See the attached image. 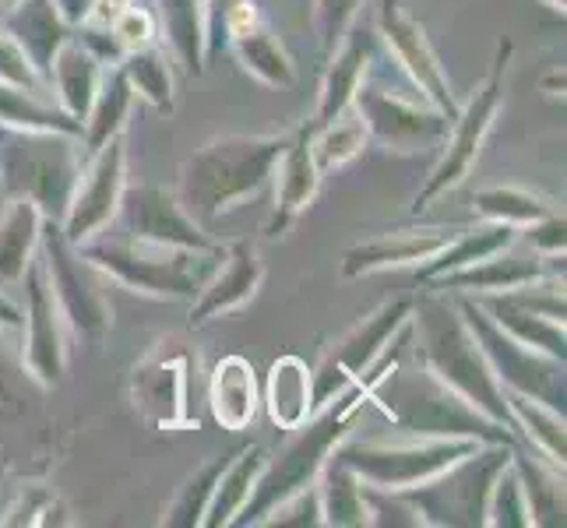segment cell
I'll use <instances>...</instances> for the list:
<instances>
[{"mask_svg": "<svg viewBox=\"0 0 567 528\" xmlns=\"http://www.w3.org/2000/svg\"><path fill=\"white\" fill-rule=\"evenodd\" d=\"M289 142L292 138H276V134H265V138L229 134V138L202 145L181 169V208L194 222H215L271 180Z\"/></svg>", "mask_w": 567, "mask_h": 528, "instance_id": "6da1fadb", "label": "cell"}, {"mask_svg": "<svg viewBox=\"0 0 567 528\" xmlns=\"http://www.w3.org/2000/svg\"><path fill=\"white\" fill-rule=\"evenodd\" d=\"M409 321H413L416 342H420L416 345L420 363L430 374L452 387L455 395L465 398L473 408H480L483 416L515 429L512 413H507L504 387L494 377V370L486 363L480 342L473 339V331H468L462 310L430 297L409 314Z\"/></svg>", "mask_w": 567, "mask_h": 528, "instance_id": "7a4b0ae2", "label": "cell"}, {"mask_svg": "<svg viewBox=\"0 0 567 528\" xmlns=\"http://www.w3.org/2000/svg\"><path fill=\"white\" fill-rule=\"evenodd\" d=\"M367 398L370 391L363 384H353L339 398L321 405L315 420L300 423L297 437L286 444V452L276 462L268 458V465L261 468L250 500L244 504V511L233 525H261L271 515V507H279L286 497L307 490V486H315L328 458L336 455V447L349 437V423H353L357 408Z\"/></svg>", "mask_w": 567, "mask_h": 528, "instance_id": "3957f363", "label": "cell"}, {"mask_svg": "<svg viewBox=\"0 0 567 528\" xmlns=\"http://www.w3.org/2000/svg\"><path fill=\"white\" fill-rule=\"evenodd\" d=\"M82 258L92 268L106 271L110 279L134 292L148 297H169V300H194L205 289V282L223 265L226 250H187V247H166L152 240H134L127 232L110 237V229L95 232L92 240L78 244Z\"/></svg>", "mask_w": 567, "mask_h": 528, "instance_id": "277c9868", "label": "cell"}, {"mask_svg": "<svg viewBox=\"0 0 567 528\" xmlns=\"http://www.w3.org/2000/svg\"><path fill=\"white\" fill-rule=\"evenodd\" d=\"M78 142L82 138L56 131L0 127V187L11 198L32 201L47 222L61 226L78 176L85 169Z\"/></svg>", "mask_w": 567, "mask_h": 528, "instance_id": "5b68a950", "label": "cell"}, {"mask_svg": "<svg viewBox=\"0 0 567 528\" xmlns=\"http://www.w3.org/2000/svg\"><path fill=\"white\" fill-rule=\"evenodd\" d=\"M483 441L473 437H430L413 434L409 441H353L342 452L336 447V458L357 473L363 486L378 490H409V486L426 483L430 476L444 473L447 465L473 455Z\"/></svg>", "mask_w": 567, "mask_h": 528, "instance_id": "8992f818", "label": "cell"}, {"mask_svg": "<svg viewBox=\"0 0 567 528\" xmlns=\"http://www.w3.org/2000/svg\"><path fill=\"white\" fill-rule=\"evenodd\" d=\"M388 402V413L409 434H430V437H473L483 444H512L507 426L483 416L465 398H458L452 387L441 384L430 370L420 363L416 374L399 377V384L381 395Z\"/></svg>", "mask_w": 567, "mask_h": 528, "instance_id": "52a82bcc", "label": "cell"}, {"mask_svg": "<svg viewBox=\"0 0 567 528\" xmlns=\"http://www.w3.org/2000/svg\"><path fill=\"white\" fill-rule=\"evenodd\" d=\"M507 462L512 444H483L444 473L399 494L416 507L423 525H486V497Z\"/></svg>", "mask_w": 567, "mask_h": 528, "instance_id": "ba28073f", "label": "cell"}, {"mask_svg": "<svg viewBox=\"0 0 567 528\" xmlns=\"http://www.w3.org/2000/svg\"><path fill=\"white\" fill-rule=\"evenodd\" d=\"M458 310L504 391L536 398L564 413V360L546 356V352L518 342L515 335H507V331L473 300H465Z\"/></svg>", "mask_w": 567, "mask_h": 528, "instance_id": "9c48e42d", "label": "cell"}, {"mask_svg": "<svg viewBox=\"0 0 567 528\" xmlns=\"http://www.w3.org/2000/svg\"><path fill=\"white\" fill-rule=\"evenodd\" d=\"M507 56H512V43H501V53H497V64L491 71V77L483 82V89L468 100L465 110H458V116L452 121V138H444L447 148L441 155V163L434 166V173H430L426 187L416 194V211L430 208V201L441 198L444 190L458 187L468 169H473V163L480 159V148L486 142V134H491L494 127V116L504 103V74H507Z\"/></svg>", "mask_w": 567, "mask_h": 528, "instance_id": "30bf717a", "label": "cell"}, {"mask_svg": "<svg viewBox=\"0 0 567 528\" xmlns=\"http://www.w3.org/2000/svg\"><path fill=\"white\" fill-rule=\"evenodd\" d=\"M39 253H43L47 282L53 300L61 307L64 321L85 339H100L110 328V300L103 297L100 282L92 276V261L82 258V250L64 240L56 222H43L39 232Z\"/></svg>", "mask_w": 567, "mask_h": 528, "instance_id": "8fae6325", "label": "cell"}, {"mask_svg": "<svg viewBox=\"0 0 567 528\" xmlns=\"http://www.w3.org/2000/svg\"><path fill=\"white\" fill-rule=\"evenodd\" d=\"M409 314H413V300H391L349 331V335L324 356L318 374H310L315 377V408L339 398L346 387L360 384L367 377V370L384 356L391 339L409 324Z\"/></svg>", "mask_w": 567, "mask_h": 528, "instance_id": "7c38bea8", "label": "cell"}, {"mask_svg": "<svg viewBox=\"0 0 567 528\" xmlns=\"http://www.w3.org/2000/svg\"><path fill=\"white\" fill-rule=\"evenodd\" d=\"M353 110L360 113L370 138L391 152H416L426 145H437L452 131V121L426 100H405L402 92L367 82L353 95Z\"/></svg>", "mask_w": 567, "mask_h": 528, "instance_id": "4fadbf2b", "label": "cell"}, {"mask_svg": "<svg viewBox=\"0 0 567 528\" xmlns=\"http://www.w3.org/2000/svg\"><path fill=\"white\" fill-rule=\"evenodd\" d=\"M124 187H127V155H124V142L113 138L85 159V169L78 176L71 194V205L61 219L64 240L78 247L92 240L95 232L110 229V222L116 219V208H121Z\"/></svg>", "mask_w": 567, "mask_h": 528, "instance_id": "5bb4252c", "label": "cell"}, {"mask_svg": "<svg viewBox=\"0 0 567 528\" xmlns=\"http://www.w3.org/2000/svg\"><path fill=\"white\" fill-rule=\"evenodd\" d=\"M378 35L388 43V56H395V64L405 71L409 82L423 92V100L434 110H441L447 121H455L462 106L452 95V85H447L437 53H434V46H430L423 25L399 4V0H384L381 4Z\"/></svg>", "mask_w": 567, "mask_h": 528, "instance_id": "9a60e30c", "label": "cell"}, {"mask_svg": "<svg viewBox=\"0 0 567 528\" xmlns=\"http://www.w3.org/2000/svg\"><path fill=\"white\" fill-rule=\"evenodd\" d=\"M25 366L35 381L56 384L68 366V345H64V314L53 300V289L47 282L43 253L35 250L25 276Z\"/></svg>", "mask_w": 567, "mask_h": 528, "instance_id": "2e32d148", "label": "cell"}, {"mask_svg": "<svg viewBox=\"0 0 567 528\" xmlns=\"http://www.w3.org/2000/svg\"><path fill=\"white\" fill-rule=\"evenodd\" d=\"M121 226L134 240H152L166 247H187V250H215L205 237L202 222H194L181 208L177 194H166L163 187H124L121 198Z\"/></svg>", "mask_w": 567, "mask_h": 528, "instance_id": "e0dca14e", "label": "cell"}, {"mask_svg": "<svg viewBox=\"0 0 567 528\" xmlns=\"http://www.w3.org/2000/svg\"><path fill=\"white\" fill-rule=\"evenodd\" d=\"M455 232L458 229H405V232H384V237L363 240L342 253V276L360 279L370 276V271L430 261Z\"/></svg>", "mask_w": 567, "mask_h": 528, "instance_id": "ac0fdd59", "label": "cell"}, {"mask_svg": "<svg viewBox=\"0 0 567 528\" xmlns=\"http://www.w3.org/2000/svg\"><path fill=\"white\" fill-rule=\"evenodd\" d=\"M331 53H336V56H331V68L324 74L315 121H310L307 131L324 127L328 121H336L342 110L353 106L357 89L367 82L370 68H374V61H378V35H370V32H346L342 43Z\"/></svg>", "mask_w": 567, "mask_h": 528, "instance_id": "d6986e66", "label": "cell"}, {"mask_svg": "<svg viewBox=\"0 0 567 528\" xmlns=\"http://www.w3.org/2000/svg\"><path fill=\"white\" fill-rule=\"evenodd\" d=\"M550 258H543L529 247V253H518L515 244L494 253V258H483L476 265H465L458 271H447V276L426 282L434 289H468V292H507V289H518V286H529L539 279H550L564 268H550L546 265Z\"/></svg>", "mask_w": 567, "mask_h": 528, "instance_id": "ffe728a7", "label": "cell"}, {"mask_svg": "<svg viewBox=\"0 0 567 528\" xmlns=\"http://www.w3.org/2000/svg\"><path fill=\"white\" fill-rule=\"evenodd\" d=\"M261 258L250 244H233L223 253V265L215 268V276L198 292V303L190 310V324H205L212 318H223L229 310L244 307L261 286Z\"/></svg>", "mask_w": 567, "mask_h": 528, "instance_id": "44dd1931", "label": "cell"}, {"mask_svg": "<svg viewBox=\"0 0 567 528\" xmlns=\"http://www.w3.org/2000/svg\"><path fill=\"white\" fill-rule=\"evenodd\" d=\"M134 408L155 426H184V402H187V374L181 356H155L134 370L131 381Z\"/></svg>", "mask_w": 567, "mask_h": 528, "instance_id": "7402d4cb", "label": "cell"}, {"mask_svg": "<svg viewBox=\"0 0 567 528\" xmlns=\"http://www.w3.org/2000/svg\"><path fill=\"white\" fill-rule=\"evenodd\" d=\"M276 173H279V187H276V208H271V219L265 226L268 237H282V232L310 208V201L318 198L321 169L315 166V155H310L307 131L289 142Z\"/></svg>", "mask_w": 567, "mask_h": 528, "instance_id": "603a6c76", "label": "cell"}, {"mask_svg": "<svg viewBox=\"0 0 567 528\" xmlns=\"http://www.w3.org/2000/svg\"><path fill=\"white\" fill-rule=\"evenodd\" d=\"M8 11L11 14H8L4 29L14 35V43L25 50L32 68L47 77L56 50H61L71 39V25L64 22V14L56 11L53 0H18V4L8 8Z\"/></svg>", "mask_w": 567, "mask_h": 528, "instance_id": "cb8c5ba5", "label": "cell"}, {"mask_svg": "<svg viewBox=\"0 0 567 528\" xmlns=\"http://www.w3.org/2000/svg\"><path fill=\"white\" fill-rule=\"evenodd\" d=\"M50 92L56 89V106L68 110L74 121H85V113L95 100V89L103 82V56H95L82 39H68V43L56 50L53 64H50Z\"/></svg>", "mask_w": 567, "mask_h": 528, "instance_id": "d4e9b609", "label": "cell"}, {"mask_svg": "<svg viewBox=\"0 0 567 528\" xmlns=\"http://www.w3.org/2000/svg\"><path fill=\"white\" fill-rule=\"evenodd\" d=\"M131 103H134V89L127 82V74L121 71V64H113L110 71H103V82L95 89V100L82 121V155L85 159L100 152L106 142L121 138Z\"/></svg>", "mask_w": 567, "mask_h": 528, "instance_id": "484cf974", "label": "cell"}, {"mask_svg": "<svg viewBox=\"0 0 567 528\" xmlns=\"http://www.w3.org/2000/svg\"><path fill=\"white\" fill-rule=\"evenodd\" d=\"M43 222V211L25 198H11L4 215H0V289L22 282L29 261L39 250Z\"/></svg>", "mask_w": 567, "mask_h": 528, "instance_id": "4316f807", "label": "cell"}, {"mask_svg": "<svg viewBox=\"0 0 567 528\" xmlns=\"http://www.w3.org/2000/svg\"><path fill=\"white\" fill-rule=\"evenodd\" d=\"M212 416L226 429H244L254 413H258V381H254V366L244 356H226L212 370L208 387Z\"/></svg>", "mask_w": 567, "mask_h": 528, "instance_id": "83f0119b", "label": "cell"}, {"mask_svg": "<svg viewBox=\"0 0 567 528\" xmlns=\"http://www.w3.org/2000/svg\"><path fill=\"white\" fill-rule=\"evenodd\" d=\"M512 244H518V229L507 226V222H491V226H480V229H458L452 240H447L434 258L423 261L420 268V282H434L447 271H458L465 265H476L483 258H494V253L507 250Z\"/></svg>", "mask_w": 567, "mask_h": 528, "instance_id": "f1b7e54d", "label": "cell"}, {"mask_svg": "<svg viewBox=\"0 0 567 528\" xmlns=\"http://www.w3.org/2000/svg\"><path fill=\"white\" fill-rule=\"evenodd\" d=\"M268 416L279 429H297L315 416V377L303 360L282 356L268 374Z\"/></svg>", "mask_w": 567, "mask_h": 528, "instance_id": "f546056e", "label": "cell"}, {"mask_svg": "<svg viewBox=\"0 0 567 528\" xmlns=\"http://www.w3.org/2000/svg\"><path fill=\"white\" fill-rule=\"evenodd\" d=\"M265 465H268V452H265V447H247V452H240V458L226 462L219 483H215V494L208 500V511H205V521L202 525L219 528V525H233V521H237V515L244 511V504L250 500L254 483H258Z\"/></svg>", "mask_w": 567, "mask_h": 528, "instance_id": "4dcf8cb0", "label": "cell"}, {"mask_svg": "<svg viewBox=\"0 0 567 528\" xmlns=\"http://www.w3.org/2000/svg\"><path fill=\"white\" fill-rule=\"evenodd\" d=\"M476 303L507 331V335H515L518 342L546 352V356L564 360V321L543 318L536 310H525L515 300H507L504 292H494V297H483Z\"/></svg>", "mask_w": 567, "mask_h": 528, "instance_id": "1f68e13d", "label": "cell"}, {"mask_svg": "<svg viewBox=\"0 0 567 528\" xmlns=\"http://www.w3.org/2000/svg\"><path fill=\"white\" fill-rule=\"evenodd\" d=\"M0 127H22V131H56L82 138V121L61 106H53L47 95H35L29 89H18L0 82Z\"/></svg>", "mask_w": 567, "mask_h": 528, "instance_id": "d6a6232c", "label": "cell"}, {"mask_svg": "<svg viewBox=\"0 0 567 528\" xmlns=\"http://www.w3.org/2000/svg\"><path fill=\"white\" fill-rule=\"evenodd\" d=\"M507 395V413H512L515 429H525V437L536 444V452L564 468V455H567V437H564V413L554 405H543L536 398L515 395V391H504Z\"/></svg>", "mask_w": 567, "mask_h": 528, "instance_id": "836d02e7", "label": "cell"}, {"mask_svg": "<svg viewBox=\"0 0 567 528\" xmlns=\"http://www.w3.org/2000/svg\"><path fill=\"white\" fill-rule=\"evenodd\" d=\"M307 142H310V155H315V166L324 176L328 169H339L346 163H353L363 152V145L370 142V134L360 121V113L349 106L336 116V121H328L324 127L307 131Z\"/></svg>", "mask_w": 567, "mask_h": 528, "instance_id": "e575fe53", "label": "cell"}, {"mask_svg": "<svg viewBox=\"0 0 567 528\" xmlns=\"http://www.w3.org/2000/svg\"><path fill=\"white\" fill-rule=\"evenodd\" d=\"M321 518L324 525H370L363 483L349 465H342L336 455L321 468Z\"/></svg>", "mask_w": 567, "mask_h": 528, "instance_id": "d590c367", "label": "cell"}, {"mask_svg": "<svg viewBox=\"0 0 567 528\" xmlns=\"http://www.w3.org/2000/svg\"><path fill=\"white\" fill-rule=\"evenodd\" d=\"M512 465L522 479L525 500H529V515L533 525H560L564 521V468L550 465V462H536L529 455H515L512 452Z\"/></svg>", "mask_w": 567, "mask_h": 528, "instance_id": "8d00e7d4", "label": "cell"}, {"mask_svg": "<svg viewBox=\"0 0 567 528\" xmlns=\"http://www.w3.org/2000/svg\"><path fill=\"white\" fill-rule=\"evenodd\" d=\"M163 29L169 32L173 53L190 74H202L205 61V0H159Z\"/></svg>", "mask_w": 567, "mask_h": 528, "instance_id": "74e56055", "label": "cell"}, {"mask_svg": "<svg viewBox=\"0 0 567 528\" xmlns=\"http://www.w3.org/2000/svg\"><path fill=\"white\" fill-rule=\"evenodd\" d=\"M116 64L127 74L134 95H142V100H148L163 113L173 110V71H169V56L159 46L152 43L142 50H127Z\"/></svg>", "mask_w": 567, "mask_h": 528, "instance_id": "f35d334b", "label": "cell"}, {"mask_svg": "<svg viewBox=\"0 0 567 528\" xmlns=\"http://www.w3.org/2000/svg\"><path fill=\"white\" fill-rule=\"evenodd\" d=\"M233 53L240 56V64L244 71H250L254 77H261L265 85H292V61H289V53L282 50V43L276 35H271L265 25H254L250 32L237 35L233 39Z\"/></svg>", "mask_w": 567, "mask_h": 528, "instance_id": "ab89813d", "label": "cell"}, {"mask_svg": "<svg viewBox=\"0 0 567 528\" xmlns=\"http://www.w3.org/2000/svg\"><path fill=\"white\" fill-rule=\"evenodd\" d=\"M476 208L486 215L491 222H507L515 229H525L546 215H554V205L543 201L539 194L522 190V187H491L476 194Z\"/></svg>", "mask_w": 567, "mask_h": 528, "instance_id": "60d3db41", "label": "cell"}, {"mask_svg": "<svg viewBox=\"0 0 567 528\" xmlns=\"http://www.w3.org/2000/svg\"><path fill=\"white\" fill-rule=\"evenodd\" d=\"M223 468H226V458H212L205 462L198 473H194L184 486H181V494L177 500L169 504V511H166V525L173 528H187V525H202L205 521V511H208V500L215 494V483H219L223 476Z\"/></svg>", "mask_w": 567, "mask_h": 528, "instance_id": "b9f144b4", "label": "cell"}, {"mask_svg": "<svg viewBox=\"0 0 567 528\" xmlns=\"http://www.w3.org/2000/svg\"><path fill=\"white\" fill-rule=\"evenodd\" d=\"M486 525H497V528H525V525H533L529 500H525L522 479H518L512 462L501 468L494 486H491V497H486Z\"/></svg>", "mask_w": 567, "mask_h": 528, "instance_id": "7bdbcfd3", "label": "cell"}, {"mask_svg": "<svg viewBox=\"0 0 567 528\" xmlns=\"http://www.w3.org/2000/svg\"><path fill=\"white\" fill-rule=\"evenodd\" d=\"M0 82L18 85V89H29L35 95H47L50 92L47 77L32 68L25 50L14 43V35L8 29H0Z\"/></svg>", "mask_w": 567, "mask_h": 528, "instance_id": "ee69618b", "label": "cell"}, {"mask_svg": "<svg viewBox=\"0 0 567 528\" xmlns=\"http://www.w3.org/2000/svg\"><path fill=\"white\" fill-rule=\"evenodd\" d=\"M318 11V39H321V50L331 53L339 43H342V35L353 29V18L357 11L363 8V0H318L315 4Z\"/></svg>", "mask_w": 567, "mask_h": 528, "instance_id": "f6af8a7d", "label": "cell"}, {"mask_svg": "<svg viewBox=\"0 0 567 528\" xmlns=\"http://www.w3.org/2000/svg\"><path fill=\"white\" fill-rule=\"evenodd\" d=\"M261 525H297V528H307V525H324L321 518V494H318V483L307 486V490L286 497L279 507H271V515L261 521Z\"/></svg>", "mask_w": 567, "mask_h": 528, "instance_id": "bcb514c9", "label": "cell"}, {"mask_svg": "<svg viewBox=\"0 0 567 528\" xmlns=\"http://www.w3.org/2000/svg\"><path fill=\"white\" fill-rule=\"evenodd\" d=\"M113 35V43L121 46V53L127 50H142L155 43V18L145 8H127L124 14H116V22L106 29Z\"/></svg>", "mask_w": 567, "mask_h": 528, "instance_id": "7dc6e473", "label": "cell"}, {"mask_svg": "<svg viewBox=\"0 0 567 528\" xmlns=\"http://www.w3.org/2000/svg\"><path fill=\"white\" fill-rule=\"evenodd\" d=\"M525 244L543 253V258H557V253H564V219L554 211L546 219L525 226Z\"/></svg>", "mask_w": 567, "mask_h": 528, "instance_id": "c3c4849f", "label": "cell"}, {"mask_svg": "<svg viewBox=\"0 0 567 528\" xmlns=\"http://www.w3.org/2000/svg\"><path fill=\"white\" fill-rule=\"evenodd\" d=\"M53 4H56V11L64 14L68 25H82L89 18V11H92V0H53Z\"/></svg>", "mask_w": 567, "mask_h": 528, "instance_id": "681fc988", "label": "cell"}, {"mask_svg": "<svg viewBox=\"0 0 567 528\" xmlns=\"http://www.w3.org/2000/svg\"><path fill=\"white\" fill-rule=\"evenodd\" d=\"M22 324V310H18L8 297L4 289H0V328H18Z\"/></svg>", "mask_w": 567, "mask_h": 528, "instance_id": "f907efd6", "label": "cell"}, {"mask_svg": "<svg viewBox=\"0 0 567 528\" xmlns=\"http://www.w3.org/2000/svg\"><path fill=\"white\" fill-rule=\"evenodd\" d=\"M546 4H550L554 11H564V0H546Z\"/></svg>", "mask_w": 567, "mask_h": 528, "instance_id": "816d5d0a", "label": "cell"}, {"mask_svg": "<svg viewBox=\"0 0 567 528\" xmlns=\"http://www.w3.org/2000/svg\"><path fill=\"white\" fill-rule=\"evenodd\" d=\"M0 4H4V8H14V4H18V0H0Z\"/></svg>", "mask_w": 567, "mask_h": 528, "instance_id": "f5cc1de1", "label": "cell"}]
</instances>
